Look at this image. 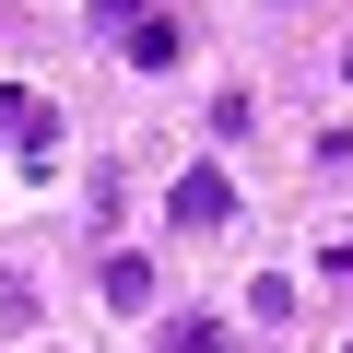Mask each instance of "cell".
Returning <instances> with one entry per match:
<instances>
[{
	"label": "cell",
	"instance_id": "obj_1",
	"mask_svg": "<svg viewBox=\"0 0 353 353\" xmlns=\"http://www.w3.org/2000/svg\"><path fill=\"white\" fill-rule=\"evenodd\" d=\"M165 212L189 224V236H212V224L236 212V189H224V165H189V176H176V189H165Z\"/></svg>",
	"mask_w": 353,
	"mask_h": 353
},
{
	"label": "cell",
	"instance_id": "obj_2",
	"mask_svg": "<svg viewBox=\"0 0 353 353\" xmlns=\"http://www.w3.org/2000/svg\"><path fill=\"white\" fill-rule=\"evenodd\" d=\"M94 283H106V306H153V259H130V248H118Z\"/></svg>",
	"mask_w": 353,
	"mask_h": 353
},
{
	"label": "cell",
	"instance_id": "obj_3",
	"mask_svg": "<svg viewBox=\"0 0 353 353\" xmlns=\"http://www.w3.org/2000/svg\"><path fill=\"white\" fill-rule=\"evenodd\" d=\"M176 48H189V36H176V24H130V59H141V71H165Z\"/></svg>",
	"mask_w": 353,
	"mask_h": 353
},
{
	"label": "cell",
	"instance_id": "obj_4",
	"mask_svg": "<svg viewBox=\"0 0 353 353\" xmlns=\"http://www.w3.org/2000/svg\"><path fill=\"white\" fill-rule=\"evenodd\" d=\"M0 330H36V283H12V271H0Z\"/></svg>",
	"mask_w": 353,
	"mask_h": 353
},
{
	"label": "cell",
	"instance_id": "obj_5",
	"mask_svg": "<svg viewBox=\"0 0 353 353\" xmlns=\"http://www.w3.org/2000/svg\"><path fill=\"white\" fill-rule=\"evenodd\" d=\"M165 353H212V318H176V330H165Z\"/></svg>",
	"mask_w": 353,
	"mask_h": 353
},
{
	"label": "cell",
	"instance_id": "obj_6",
	"mask_svg": "<svg viewBox=\"0 0 353 353\" xmlns=\"http://www.w3.org/2000/svg\"><path fill=\"white\" fill-rule=\"evenodd\" d=\"M153 12V0H94V24H141Z\"/></svg>",
	"mask_w": 353,
	"mask_h": 353
},
{
	"label": "cell",
	"instance_id": "obj_7",
	"mask_svg": "<svg viewBox=\"0 0 353 353\" xmlns=\"http://www.w3.org/2000/svg\"><path fill=\"white\" fill-rule=\"evenodd\" d=\"M341 353H353V341H341Z\"/></svg>",
	"mask_w": 353,
	"mask_h": 353
}]
</instances>
